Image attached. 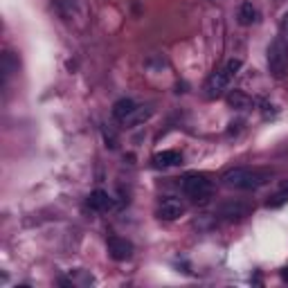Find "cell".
<instances>
[{
    "instance_id": "6da1fadb",
    "label": "cell",
    "mask_w": 288,
    "mask_h": 288,
    "mask_svg": "<svg viewBox=\"0 0 288 288\" xmlns=\"http://www.w3.org/2000/svg\"><path fill=\"white\" fill-rule=\"evenodd\" d=\"M270 178V173L266 171H257V169H248V167H234L230 171L223 173V185L232 189H259L261 185H266Z\"/></svg>"
},
{
    "instance_id": "7a4b0ae2",
    "label": "cell",
    "mask_w": 288,
    "mask_h": 288,
    "mask_svg": "<svg viewBox=\"0 0 288 288\" xmlns=\"http://www.w3.org/2000/svg\"><path fill=\"white\" fill-rule=\"evenodd\" d=\"M268 70L275 79L288 75V43L284 36H277L268 45Z\"/></svg>"
},
{
    "instance_id": "3957f363",
    "label": "cell",
    "mask_w": 288,
    "mask_h": 288,
    "mask_svg": "<svg viewBox=\"0 0 288 288\" xmlns=\"http://www.w3.org/2000/svg\"><path fill=\"white\" fill-rule=\"evenodd\" d=\"M183 191L194 201H205L212 196L214 185L203 173H189V176L183 178Z\"/></svg>"
},
{
    "instance_id": "277c9868",
    "label": "cell",
    "mask_w": 288,
    "mask_h": 288,
    "mask_svg": "<svg viewBox=\"0 0 288 288\" xmlns=\"http://www.w3.org/2000/svg\"><path fill=\"white\" fill-rule=\"evenodd\" d=\"M230 79H232V75H230L225 68H223V70H216L210 79H207V83H205V97L207 99L223 97L225 90H228V86H230Z\"/></svg>"
},
{
    "instance_id": "5b68a950",
    "label": "cell",
    "mask_w": 288,
    "mask_h": 288,
    "mask_svg": "<svg viewBox=\"0 0 288 288\" xmlns=\"http://www.w3.org/2000/svg\"><path fill=\"white\" fill-rule=\"evenodd\" d=\"M108 255L115 259V261H126V259L133 257V243L126 239H120V236H110L108 239Z\"/></svg>"
},
{
    "instance_id": "8992f818",
    "label": "cell",
    "mask_w": 288,
    "mask_h": 288,
    "mask_svg": "<svg viewBox=\"0 0 288 288\" xmlns=\"http://www.w3.org/2000/svg\"><path fill=\"white\" fill-rule=\"evenodd\" d=\"M250 214V205L246 203H239V201H232V203H225L221 207V216L228 218V221H241Z\"/></svg>"
},
{
    "instance_id": "52a82bcc",
    "label": "cell",
    "mask_w": 288,
    "mask_h": 288,
    "mask_svg": "<svg viewBox=\"0 0 288 288\" xmlns=\"http://www.w3.org/2000/svg\"><path fill=\"white\" fill-rule=\"evenodd\" d=\"M185 214V205L183 201L178 198H165L160 205V218H165V221H176Z\"/></svg>"
},
{
    "instance_id": "ba28073f",
    "label": "cell",
    "mask_w": 288,
    "mask_h": 288,
    "mask_svg": "<svg viewBox=\"0 0 288 288\" xmlns=\"http://www.w3.org/2000/svg\"><path fill=\"white\" fill-rule=\"evenodd\" d=\"M88 205H90V210H95V212H106L113 207V198L108 196V191L95 189L93 194L88 196Z\"/></svg>"
},
{
    "instance_id": "9c48e42d",
    "label": "cell",
    "mask_w": 288,
    "mask_h": 288,
    "mask_svg": "<svg viewBox=\"0 0 288 288\" xmlns=\"http://www.w3.org/2000/svg\"><path fill=\"white\" fill-rule=\"evenodd\" d=\"M151 115H153V110H151L149 106H135V108L131 110V115H126L122 120V124L126 128H133V126H138V124H144Z\"/></svg>"
},
{
    "instance_id": "30bf717a",
    "label": "cell",
    "mask_w": 288,
    "mask_h": 288,
    "mask_svg": "<svg viewBox=\"0 0 288 288\" xmlns=\"http://www.w3.org/2000/svg\"><path fill=\"white\" fill-rule=\"evenodd\" d=\"M228 104H230V108H234V110H250L252 106H255V101H252V97H248L243 90H230Z\"/></svg>"
},
{
    "instance_id": "8fae6325",
    "label": "cell",
    "mask_w": 288,
    "mask_h": 288,
    "mask_svg": "<svg viewBox=\"0 0 288 288\" xmlns=\"http://www.w3.org/2000/svg\"><path fill=\"white\" fill-rule=\"evenodd\" d=\"M183 162V156L180 151H162V153H156L153 156V165L158 169H167V167H176Z\"/></svg>"
},
{
    "instance_id": "7c38bea8",
    "label": "cell",
    "mask_w": 288,
    "mask_h": 288,
    "mask_svg": "<svg viewBox=\"0 0 288 288\" xmlns=\"http://www.w3.org/2000/svg\"><path fill=\"white\" fill-rule=\"evenodd\" d=\"M236 18H239V23L243 27H248V25H252V23L257 20V9H255V5L252 3H243L239 7V14H236Z\"/></svg>"
},
{
    "instance_id": "4fadbf2b",
    "label": "cell",
    "mask_w": 288,
    "mask_h": 288,
    "mask_svg": "<svg viewBox=\"0 0 288 288\" xmlns=\"http://www.w3.org/2000/svg\"><path fill=\"white\" fill-rule=\"evenodd\" d=\"M135 108L133 99H120L115 106H113V117H115L117 122H122L126 115H131V110Z\"/></svg>"
},
{
    "instance_id": "5bb4252c",
    "label": "cell",
    "mask_w": 288,
    "mask_h": 288,
    "mask_svg": "<svg viewBox=\"0 0 288 288\" xmlns=\"http://www.w3.org/2000/svg\"><path fill=\"white\" fill-rule=\"evenodd\" d=\"M286 201H288V180H284V183L279 185L277 194L268 201V207H279V205H284Z\"/></svg>"
},
{
    "instance_id": "9a60e30c",
    "label": "cell",
    "mask_w": 288,
    "mask_h": 288,
    "mask_svg": "<svg viewBox=\"0 0 288 288\" xmlns=\"http://www.w3.org/2000/svg\"><path fill=\"white\" fill-rule=\"evenodd\" d=\"M16 70H18V63L14 61V54H11V52H5V54H3V72H5V79H9Z\"/></svg>"
},
{
    "instance_id": "2e32d148",
    "label": "cell",
    "mask_w": 288,
    "mask_h": 288,
    "mask_svg": "<svg viewBox=\"0 0 288 288\" xmlns=\"http://www.w3.org/2000/svg\"><path fill=\"white\" fill-rule=\"evenodd\" d=\"M241 65H243V63H241V59H232V61H228V65H225V70H228L230 72V75H236V72H239L241 70Z\"/></svg>"
},
{
    "instance_id": "e0dca14e",
    "label": "cell",
    "mask_w": 288,
    "mask_h": 288,
    "mask_svg": "<svg viewBox=\"0 0 288 288\" xmlns=\"http://www.w3.org/2000/svg\"><path fill=\"white\" fill-rule=\"evenodd\" d=\"M281 27H284V32H288V14L284 16V20H281Z\"/></svg>"
},
{
    "instance_id": "ac0fdd59",
    "label": "cell",
    "mask_w": 288,
    "mask_h": 288,
    "mask_svg": "<svg viewBox=\"0 0 288 288\" xmlns=\"http://www.w3.org/2000/svg\"><path fill=\"white\" fill-rule=\"evenodd\" d=\"M281 279H284V281H288V268H284V270H281Z\"/></svg>"
}]
</instances>
